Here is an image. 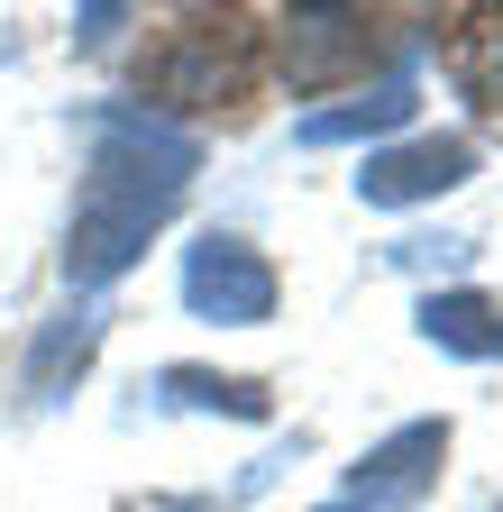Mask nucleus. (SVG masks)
Wrapping results in <instances>:
<instances>
[{
	"instance_id": "8",
	"label": "nucleus",
	"mask_w": 503,
	"mask_h": 512,
	"mask_svg": "<svg viewBox=\"0 0 503 512\" xmlns=\"http://www.w3.org/2000/svg\"><path fill=\"white\" fill-rule=\"evenodd\" d=\"M92 339H101V311H92V302L55 311L46 330H37V357H28V394H37V403H55V394H65V375H83V366H92Z\"/></svg>"
},
{
	"instance_id": "4",
	"label": "nucleus",
	"mask_w": 503,
	"mask_h": 512,
	"mask_svg": "<svg viewBox=\"0 0 503 512\" xmlns=\"http://www.w3.org/2000/svg\"><path fill=\"white\" fill-rule=\"evenodd\" d=\"M476 174V147L467 138H412V147H375L357 192L375 211H412V202H439V192H458Z\"/></svg>"
},
{
	"instance_id": "3",
	"label": "nucleus",
	"mask_w": 503,
	"mask_h": 512,
	"mask_svg": "<svg viewBox=\"0 0 503 512\" xmlns=\"http://www.w3.org/2000/svg\"><path fill=\"white\" fill-rule=\"evenodd\" d=\"M439 458H449V421H412V430H394L385 448H375V458L348 476V494L321 503V512H421Z\"/></svg>"
},
{
	"instance_id": "7",
	"label": "nucleus",
	"mask_w": 503,
	"mask_h": 512,
	"mask_svg": "<svg viewBox=\"0 0 503 512\" xmlns=\"http://www.w3.org/2000/svg\"><path fill=\"white\" fill-rule=\"evenodd\" d=\"M421 339L449 357H503V302L485 293H430L421 302Z\"/></svg>"
},
{
	"instance_id": "1",
	"label": "nucleus",
	"mask_w": 503,
	"mask_h": 512,
	"mask_svg": "<svg viewBox=\"0 0 503 512\" xmlns=\"http://www.w3.org/2000/svg\"><path fill=\"white\" fill-rule=\"evenodd\" d=\"M83 128H92V174H83V202H74V229H65V275L110 284V275L138 266V247L165 229L183 183L202 174V138L138 110V101H101Z\"/></svg>"
},
{
	"instance_id": "6",
	"label": "nucleus",
	"mask_w": 503,
	"mask_h": 512,
	"mask_svg": "<svg viewBox=\"0 0 503 512\" xmlns=\"http://www.w3.org/2000/svg\"><path fill=\"white\" fill-rule=\"evenodd\" d=\"M412 83L394 74V83H375V92H357V101H339V110H311L302 119V147H348V138H385V128H403L412 119Z\"/></svg>"
},
{
	"instance_id": "9",
	"label": "nucleus",
	"mask_w": 503,
	"mask_h": 512,
	"mask_svg": "<svg viewBox=\"0 0 503 512\" xmlns=\"http://www.w3.org/2000/svg\"><path fill=\"white\" fill-rule=\"evenodd\" d=\"M156 394L183 403V412H229V421H266V384H247V375H202V366H165L156 375Z\"/></svg>"
},
{
	"instance_id": "2",
	"label": "nucleus",
	"mask_w": 503,
	"mask_h": 512,
	"mask_svg": "<svg viewBox=\"0 0 503 512\" xmlns=\"http://www.w3.org/2000/svg\"><path fill=\"white\" fill-rule=\"evenodd\" d=\"M183 302H193V320H220V330H257V320H275V266L247 238H193L183 247Z\"/></svg>"
},
{
	"instance_id": "5",
	"label": "nucleus",
	"mask_w": 503,
	"mask_h": 512,
	"mask_svg": "<svg viewBox=\"0 0 503 512\" xmlns=\"http://www.w3.org/2000/svg\"><path fill=\"white\" fill-rule=\"evenodd\" d=\"M366 55H375V28L348 19V10H302L293 19V46H284V64H293L302 92H321L330 74H348V64H366Z\"/></svg>"
}]
</instances>
